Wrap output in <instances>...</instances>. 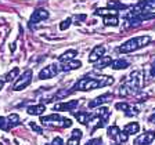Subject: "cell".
Wrapping results in <instances>:
<instances>
[{
  "instance_id": "f1b7e54d",
  "label": "cell",
  "mask_w": 155,
  "mask_h": 145,
  "mask_svg": "<svg viewBox=\"0 0 155 145\" xmlns=\"http://www.w3.org/2000/svg\"><path fill=\"white\" fill-rule=\"evenodd\" d=\"M0 129L2 130H10L8 129V123H7V118L0 116Z\"/></svg>"
},
{
  "instance_id": "d6986e66",
  "label": "cell",
  "mask_w": 155,
  "mask_h": 145,
  "mask_svg": "<svg viewBox=\"0 0 155 145\" xmlns=\"http://www.w3.org/2000/svg\"><path fill=\"white\" fill-rule=\"evenodd\" d=\"M107 6L110 7L111 10H115V11H119V10H126L129 6H126V4H123L122 2H119V0H108L107 2Z\"/></svg>"
},
{
  "instance_id": "ac0fdd59",
  "label": "cell",
  "mask_w": 155,
  "mask_h": 145,
  "mask_svg": "<svg viewBox=\"0 0 155 145\" xmlns=\"http://www.w3.org/2000/svg\"><path fill=\"white\" fill-rule=\"evenodd\" d=\"M97 116H98V118H100V119L103 120L104 123L108 122V119H110V116H111L110 108H107V106H98V111H97Z\"/></svg>"
},
{
  "instance_id": "4fadbf2b",
  "label": "cell",
  "mask_w": 155,
  "mask_h": 145,
  "mask_svg": "<svg viewBox=\"0 0 155 145\" xmlns=\"http://www.w3.org/2000/svg\"><path fill=\"white\" fill-rule=\"evenodd\" d=\"M72 113H74V116L76 118V120L81 124H87L89 126V122H90L91 119V113L90 112H86V111H81V112H76V111H71Z\"/></svg>"
},
{
  "instance_id": "ffe728a7",
  "label": "cell",
  "mask_w": 155,
  "mask_h": 145,
  "mask_svg": "<svg viewBox=\"0 0 155 145\" xmlns=\"http://www.w3.org/2000/svg\"><path fill=\"white\" fill-rule=\"evenodd\" d=\"M111 62H112V60H111L110 55H103V57H101L100 60L96 62V68H97V69H103V68L110 66Z\"/></svg>"
},
{
  "instance_id": "30bf717a",
  "label": "cell",
  "mask_w": 155,
  "mask_h": 145,
  "mask_svg": "<svg viewBox=\"0 0 155 145\" xmlns=\"http://www.w3.org/2000/svg\"><path fill=\"white\" fill-rule=\"evenodd\" d=\"M111 100H112V94H111V93L101 94V95L96 97L94 100H91L90 102H89V108H97V106H101L103 104L110 102Z\"/></svg>"
},
{
  "instance_id": "d4e9b609",
  "label": "cell",
  "mask_w": 155,
  "mask_h": 145,
  "mask_svg": "<svg viewBox=\"0 0 155 145\" xmlns=\"http://www.w3.org/2000/svg\"><path fill=\"white\" fill-rule=\"evenodd\" d=\"M18 75H19V69H18V68H13V69H11V71H10L6 76H4V82H13V80H15V77H18Z\"/></svg>"
},
{
  "instance_id": "603a6c76",
  "label": "cell",
  "mask_w": 155,
  "mask_h": 145,
  "mask_svg": "<svg viewBox=\"0 0 155 145\" xmlns=\"http://www.w3.org/2000/svg\"><path fill=\"white\" fill-rule=\"evenodd\" d=\"M7 123H8V129H13L19 124V116L17 113H11L7 116Z\"/></svg>"
},
{
  "instance_id": "836d02e7",
  "label": "cell",
  "mask_w": 155,
  "mask_h": 145,
  "mask_svg": "<svg viewBox=\"0 0 155 145\" xmlns=\"http://www.w3.org/2000/svg\"><path fill=\"white\" fill-rule=\"evenodd\" d=\"M82 135H83V133H82L81 130L75 129L74 131H72V137H76V138H79V140H81V138H82Z\"/></svg>"
},
{
  "instance_id": "8d00e7d4",
  "label": "cell",
  "mask_w": 155,
  "mask_h": 145,
  "mask_svg": "<svg viewBox=\"0 0 155 145\" xmlns=\"http://www.w3.org/2000/svg\"><path fill=\"white\" fill-rule=\"evenodd\" d=\"M148 122L150 123H155V113H152V115L148 118Z\"/></svg>"
},
{
  "instance_id": "d6a6232c",
  "label": "cell",
  "mask_w": 155,
  "mask_h": 145,
  "mask_svg": "<svg viewBox=\"0 0 155 145\" xmlns=\"http://www.w3.org/2000/svg\"><path fill=\"white\" fill-rule=\"evenodd\" d=\"M79 141H81L79 138H76V137H72V135H71V138L67 141V145H79Z\"/></svg>"
},
{
  "instance_id": "cb8c5ba5",
  "label": "cell",
  "mask_w": 155,
  "mask_h": 145,
  "mask_svg": "<svg viewBox=\"0 0 155 145\" xmlns=\"http://www.w3.org/2000/svg\"><path fill=\"white\" fill-rule=\"evenodd\" d=\"M119 133H120V129L118 126H111V127L107 129V134H108V137L112 140H116V137L119 135Z\"/></svg>"
},
{
  "instance_id": "52a82bcc",
  "label": "cell",
  "mask_w": 155,
  "mask_h": 145,
  "mask_svg": "<svg viewBox=\"0 0 155 145\" xmlns=\"http://www.w3.org/2000/svg\"><path fill=\"white\" fill-rule=\"evenodd\" d=\"M60 72V65L58 64H51L48 66H45L42 71L39 72V79L45 80V79H51Z\"/></svg>"
},
{
  "instance_id": "7a4b0ae2",
  "label": "cell",
  "mask_w": 155,
  "mask_h": 145,
  "mask_svg": "<svg viewBox=\"0 0 155 145\" xmlns=\"http://www.w3.org/2000/svg\"><path fill=\"white\" fill-rule=\"evenodd\" d=\"M141 84H143V75L141 72L139 71H134L127 76L123 84H120V90L119 94L123 97H127V95H133V94L139 93L140 89H141Z\"/></svg>"
},
{
  "instance_id": "9a60e30c",
  "label": "cell",
  "mask_w": 155,
  "mask_h": 145,
  "mask_svg": "<svg viewBox=\"0 0 155 145\" xmlns=\"http://www.w3.org/2000/svg\"><path fill=\"white\" fill-rule=\"evenodd\" d=\"M46 111V106L45 104H38V105H31L26 108V112L29 115H33V116H42Z\"/></svg>"
},
{
  "instance_id": "e0dca14e",
  "label": "cell",
  "mask_w": 155,
  "mask_h": 145,
  "mask_svg": "<svg viewBox=\"0 0 155 145\" xmlns=\"http://www.w3.org/2000/svg\"><path fill=\"white\" fill-rule=\"evenodd\" d=\"M140 130V126L139 123H136V122H132V123H127V124L123 127V131L126 133L127 135H134L137 134Z\"/></svg>"
},
{
  "instance_id": "277c9868",
  "label": "cell",
  "mask_w": 155,
  "mask_h": 145,
  "mask_svg": "<svg viewBox=\"0 0 155 145\" xmlns=\"http://www.w3.org/2000/svg\"><path fill=\"white\" fill-rule=\"evenodd\" d=\"M40 123L43 127H57V129H67L72 126V120L62 118L58 113H51L48 116H42L40 118Z\"/></svg>"
},
{
  "instance_id": "4dcf8cb0",
  "label": "cell",
  "mask_w": 155,
  "mask_h": 145,
  "mask_svg": "<svg viewBox=\"0 0 155 145\" xmlns=\"http://www.w3.org/2000/svg\"><path fill=\"white\" fill-rule=\"evenodd\" d=\"M84 145H103V140L101 138H93L90 141H87Z\"/></svg>"
},
{
  "instance_id": "e575fe53",
  "label": "cell",
  "mask_w": 155,
  "mask_h": 145,
  "mask_svg": "<svg viewBox=\"0 0 155 145\" xmlns=\"http://www.w3.org/2000/svg\"><path fill=\"white\" fill-rule=\"evenodd\" d=\"M51 145H64V141H62V138H60V137H55V138L53 140Z\"/></svg>"
},
{
  "instance_id": "484cf974",
  "label": "cell",
  "mask_w": 155,
  "mask_h": 145,
  "mask_svg": "<svg viewBox=\"0 0 155 145\" xmlns=\"http://www.w3.org/2000/svg\"><path fill=\"white\" fill-rule=\"evenodd\" d=\"M116 11L115 10H108V8H97L94 11V15H101V17H107V15H115Z\"/></svg>"
},
{
  "instance_id": "8992f818",
  "label": "cell",
  "mask_w": 155,
  "mask_h": 145,
  "mask_svg": "<svg viewBox=\"0 0 155 145\" xmlns=\"http://www.w3.org/2000/svg\"><path fill=\"white\" fill-rule=\"evenodd\" d=\"M32 76H33L32 71H31V69H26L22 73V76H19L15 80V83L13 84V90L21 91V90H24V89H26V87L31 84V82H32Z\"/></svg>"
},
{
  "instance_id": "ab89813d",
  "label": "cell",
  "mask_w": 155,
  "mask_h": 145,
  "mask_svg": "<svg viewBox=\"0 0 155 145\" xmlns=\"http://www.w3.org/2000/svg\"><path fill=\"white\" fill-rule=\"evenodd\" d=\"M154 140H155V131H154Z\"/></svg>"
},
{
  "instance_id": "ba28073f",
  "label": "cell",
  "mask_w": 155,
  "mask_h": 145,
  "mask_svg": "<svg viewBox=\"0 0 155 145\" xmlns=\"http://www.w3.org/2000/svg\"><path fill=\"white\" fill-rule=\"evenodd\" d=\"M48 11L46 8H36L35 11H33V14L31 15V19H29V25L32 26L35 25V24H39L42 22V21H45V19L48 18Z\"/></svg>"
},
{
  "instance_id": "8fae6325",
  "label": "cell",
  "mask_w": 155,
  "mask_h": 145,
  "mask_svg": "<svg viewBox=\"0 0 155 145\" xmlns=\"http://www.w3.org/2000/svg\"><path fill=\"white\" fill-rule=\"evenodd\" d=\"M154 141V131H145L134 140V145H150Z\"/></svg>"
},
{
  "instance_id": "f546056e",
  "label": "cell",
  "mask_w": 155,
  "mask_h": 145,
  "mask_svg": "<svg viewBox=\"0 0 155 145\" xmlns=\"http://www.w3.org/2000/svg\"><path fill=\"white\" fill-rule=\"evenodd\" d=\"M127 106H129V104L127 102H118V104H115V108L118 111H122V112H125L126 109H127Z\"/></svg>"
},
{
  "instance_id": "60d3db41",
  "label": "cell",
  "mask_w": 155,
  "mask_h": 145,
  "mask_svg": "<svg viewBox=\"0 0 155 145\" xmlns=\"http://www.w3.org/2000/svg\"><path fill=\"white\" fill-rule=\"evenodd\" d=\"M46 145H51V144H46Z\"/></svg>"
},
{
  "instance_id": "44dd1931",
  "label": "cell",
  "mask_w": 155,
  "mask_h": 145,
  "mask_svg": "<svg viewBox=\"0 0 155 145\" xmlns=\"http://www.w3.org/2000/svg\"><path fill=\"white\" fill-rule=\"evenodd\" d=\"M104 25L105 26H118L119 25V18H118V15H107L104 17Z\"/></svg>"
},
{
  "instance_id": "83f0119b",
  "label": "cell",
  "mask_w": 155,
  "mask_h": 145,
  "mask_svg": "<svg viewBox=\"0 0 155 145\" xmlns=\"http://www.w3.org/2000/svg\"><path fill=\"white\" fill-rule=\"evenodd\" d=\"M71 24H72V19H71V18L64 19V21L60 24V29H61V31H67V29L71 26Z\"/></svg>"
},
{
  "instance_id": "f35d334b",
  "label": "cell",
  "mask_w": 155,
  "mask_h": 145,
  "mask_svg": "<svg viewBox=\"0 0 155 145\" xmlns=\"http://www.w3.org/2000/svg\"><path fill=\"white\" fill-rule=\"evenodd\" d=\"M3 86H4V80H0V90L3 89Z\"/></svg>"
},
{
  "instance_id": "7402d4cb",
  "label": "cell",
  "mask_w": 155,
  "mask_h": 145,
  "mask_svg": "<svg viewBox=\"0 0 155 145\" xmlns=\"http://www.w3.org/2000/svg\"><path fill=\"white\" fill-rule=\"evenodd\" d=\"M78 55V51L76 50H68V51H65L62 55H60V61L61 62H68V61H71V60H75V57Z\"/></svg>"
},
{
  "instance_id": "9c48e42d",
  "label": "cell",
  "mask_w": 155,
  "mask_h": 145,
  "mask_svg": "<svg viewBox=\"0 0 155 145\" xmlns=\"http://www.w3.org/2000/svg\"><path fill=\"white\" fill-rule=\"evenodd\" d=\"M79 105V101L78 100H71V101H67V102H58L53 106V109L55 112H64V111H75V108H78Z\"/></svg>"
},
{
  "instance_id": "2e32d148",
  "label": "cell",
  "mask_w": 155,
  "mask_h": 145,
  "mask_svg": "<svg viewBox=\"0 0 155 145\" xmlns=\"http://www.w3.org/2000/svg\"><path fill=\"white\" fill-rule=\"evenodd\" d=\"M110 66L115 71H120V69H126V68H129V62L123 60V58H118V60H114L110 64Z\"/></svg>"
},
{
  "instance_id": "5b68a950",
  "label": "cell",
  "mask_w": 155,
  "mask_h": 145,
  "mask_svg": "<svg viewBox=\"0 0 155 145\" xmlns=\"http://www.w3.org/2000/svg\"><path fill=\"white\" fill-rule=\"evenodd\" d=\"M152 10H155V0H141L137 4L132 7V11L127 17L134 15L139 13H151Z\"/></svg>"
},
{
  "instance_id": "1f68e13d",
  "label": "cell",
  "mask_w": 155,
  "mask_h": 145,
  "mask_svg": "<svg viewBox=\"0 0 155 145\" xmlns=\"http://www.w3.org/2000/svg\"><path fill=\"white\" fill-rule=\"evenodd\" d=\"M29 126H31V129L35 130V131L38 133V134H42V133H43V129H42V127H39V126L36 124V123L31 122V123H29Z\"/></svg>"
},
{
  "instance_id": "6da1fadb",
  "label": "cell",
  "mask_w": 155,
  "mask_h": 145,
  "mask_svg": "<svg viewBox=\"0 0 155 145\" xmlns=\"http://www.w3.org/2000/svg\"><path fill=\"white\" fill-rule=\"evenodd\" d=\"M114 84V79L111 76H100V79L94 77H82L75 83L72 87V91H91L96 89H100L104 86H111Z\"/></svg>"
},
{
  "instance_id": "74e56055",
  "label": "cell",
  "mask_w": 155,
  "mask_h": 145,
  "mask_svg": "<svg viewBox=\"0 0 155 145\" xmlns=\"http://www.w3.org/2000/svg\"><path fill=\"white\" fill-rule=\"evenodd\" d=\"M76 19L78 21H83V19H86V15H84V14H82V15H76Z\"/></svg>"
},
{
  "instance_id": "5bb4252c",
  "label": "cell",
  "mask_w": 155,
  "mask_h": 145,
  "mask_svg": "<svg viewBox=\"0 0 155 145\" xmlns=\"http://www.w3.org/2000/svg\"><path fill=\"white\" fill-rule=\"evenodd\" d=\"M81 66H82V62L79 60H71V61H68V62H62V65H60V71L69 72V71L79 69Z\"/></svg>"
},
{
  "instance_id": "4316f807",
  "label": "cell",
  "mask_w": 155,
  "mask_h": 145,
  "mask_svg": "<svg viewBox=\"0 0 155 145\" xmlns=\"http://www.w3.org/2000/svg\"><path fill=\"white\" fill-rule=\"evenodd\" d=\"M125 113L127 118H133V116H137L140 113V109H139V106H132V105H129L127 106V109L125 111Z\"/></svg>"
},
{
  "instance_id": "3957f363",
  "label": "cell",
  "mask_w": 155,
  "mask_h": 145,
  "mask_svg": "<svg viewBox=\"0 0 155 145\" xmlns=\"http://www.w3.org/2000/svg\"><path fill=\"white\" fill-rule=\"evenodd\" d=\"M151 42V37L150 36H137V37H133V39H129L127 42H125L123 44H120L118 47V51L122 53V54H129V53H133V51H137L140 48L145 47Z\"/></svg>"
},
{
  "instance_id": "7c38bea8",
  "label": "cell",
  "mask_w": 155,
  "mask_h": 145,
  "mask_svg": "<svg viewBox=\"0 0 155 145\" xmlns=\"http://www.w3.org/2000/svg\"><path fill=\"white\" fill-rule=\"evenodd\" d=\"M104 53H105V47H104V46H100V44L96 46V47L91 50L90 55H89V62H91V64H96V62L104 55Z\"/></svg>"
},
{
  "instance_id": "d590c367",
  "label": "cell",
  "mask_w": 155,
  "mask_h": 145,
  "mask_svg": "<svg viewBox=\"0 0 155 145\" xmlns=\"http://www.w3.org/2000/svg\"><path fill=\"white\" fill-rule=\"evenodd\" d=\"M150 73H151L152 77H155V61H154V64H152V66H151V71H150Z\"/></svg>"
}]
</instances>
